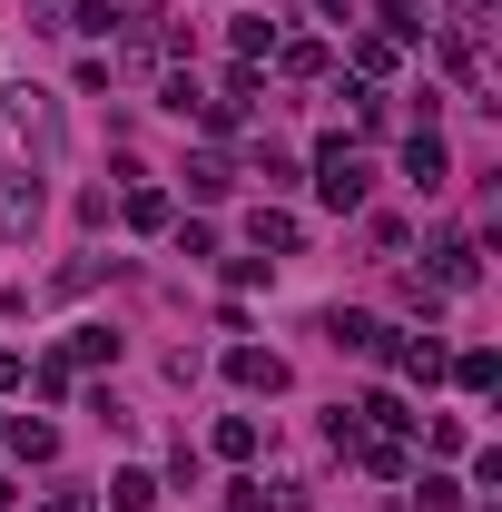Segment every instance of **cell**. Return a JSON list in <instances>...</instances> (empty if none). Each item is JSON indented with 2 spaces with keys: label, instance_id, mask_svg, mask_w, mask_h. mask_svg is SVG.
I'll return each mask as SVG.
<instances>
[{
  "label": "cell",
  "instance_id": "6da1fadb",
  "mask_svg": "<svg viewBox=\"0 0 502 512\" xmlns=\"http://www.w3.org/2000/svg\"><path fill=\"white\" fill-rule=\"evenodd\" d=\"M0 128H20V148H30V168H40V178L60 168V99H50V89H30V79H20V89H10V109H0Z\"/></svg>",
  "mask_w": 502,
  "mask_h": 512
},
{
  "label": "cell",
  "instance_id": "7a4b0ae2",
  "mask_svg": "<svg viewBox=\"0 0 502 512\" xmlns=\"http://www.w3.org/2000/svg\"><path fill=\"white\" fill-rule=\"evenodd\" d=\"M365 188H375V168H365L345 138H325V148H315V197H325L335 217H355V207H365Z\"/></svg>",
  "mask_w": 502,
  "mask_h": 512
},
{
  "label": "cell",
  "instance_id": "3957f363",
  "mask_svg": "<svg viewBox=\"0 0 502 512\" xmlns=\"http://www.w3.org/2000/svg\"><path fill=\"white\" fill-rule=\"evenodd\" d=\"M40 217H50L40 168H0V237H10V247H30V237H40Z\"/></svg>",
  "mask_w": 502,
  "mask_h": 512
},
{
  "label": "cell",
  "instance_id": "277c9868",
  "mask_svg": "<svg viewBox=\"0 0 502 512\" xmlns=\"http://www.w3.org/2000/svg\"><path fill=\"white\" fill-rule=\"evenodd\" d=\"M227 384H247V394H286V355H276V345H227Z\"/></svg>",
  "mask_w": 502,
  "mask_h": 512
},
{
  "label": "cell",
  "instance_id": "5b68a950",
  "mask_svg": "<svg viewBox=\"0 0 502 512\" xmlns=\"http://www.w3.org/2000/svg\"><path fill=\"white\" fill-rule=\"evenodd\" d=\"M384 365H394V375H414V384H443L453 355H443L434 335H384Z\"/></svg>",
  "mask_w": 502,
  "mask_h": 512
},
{
  "label": "cell",
  "instance_id": "8992f818",
  "mask_svg": "<svg viewBox=\"0 0 502 512\" xmlns=\"http://www.w3.org/2000/svg\"><path fill=\"white\" fill-rule=\"evenodd\" d=\"M119 178H128V197H119V217H128V227H138V237H158V227H168V217H178V197H168V188H138V168H119Z\"/></svg>",
  "mask_w": 502,
  "mask_h": 512
},
{
  "label": "cell",
  "instance_id": "52a82bcc",
  "mask_svg": "<svg viewBox=\"0 0 502 512\" xmlns=\"http://www.w3.org/2000/svg\"><path fill=\"white\" fill-rule=\"evenodd\" d=\"M355 463H365V473H375V483H404V473H414V453H404V434H355Z\"/></svg>",
  "mask_w": 502,
  "mask_h": 512
},
{
  "label": "cell",
  "instance_id": "ba28073f",
  "mask_svg": "<svg viewBox=\"0 0 502 512\" xmlns=\"http://www.w3.org/2000/svg\"><path fill=\"white\" fill-rule=\"evenodd\" d=\"M404 178H414L424 197H434L443 178H453V158H443V138H434V128H414V138H404Z\"/></svg>",
  "mask_w": 502,
  "mask_h": 512
},
{
  "label": "cell",
  "instance_id": "9c48e42d",
  "mask_svg": "<svg viewBox=\"0 0 502 512\" xmlns=\"http://www.w3.org/2000/svg\"><path fill=\"white\" fill-rule=\"evenodd\" d=\"M325 335H335V345H345V355H384V335H394V325H375V316H355V306H335V316H325Z\"/></svg>",
  "mask_w": 502,
  "mask_h": 512
},
{
  "label": "cell",
  "instance_id": "30bf717a",
  "mask_svg": "<svg viewBox=\"0 0 502 512\" xmlns=\"http://www.w3.org/2000/svg\"><path fill=\"white\" fill-rule=\"evenodd\" d=\"M247 237H256V256H296V237H306V227H296L286 207H256V217H247Z\"/></svg>",
  "mask_w": 502,
  "mask_h": 512
},
{
  "label": "cell",
  "instance_id": "8fae6325",
  "mask_svg": "<svg viewBox=\"0 0 502 512\" xmlns=\"http://www.w3.org/2000/svg\"><path fill=\"white\" fill-rule=\"evenodd\" d=\"M158 503V473H148V463H119V473H109V512H148Z\"/></svg>",
  "mask_w": 502,
  "mask_h": 512
},
{
  "label": "cell",
  "instance_id": "7c38bea8",
  "mask_svg": "<svg viewBox=\"0 0 502 512\" xmlns=\"http://www.w3.org/2000/svg\"><path fill=\"white\" fill-rule=\"evenodd\" d=\"M227 40H237V60H276V20H266V10H237Z\"/></svg>",
  "mask_w": 502,
  "mask_h": 512
},
{
  "label": "cell",
  "instance_id": "4fadbf2b",
  "mask_svg": "<svg viewBox=\"0 0 502 512\" xmlns=\"http://www.w3.org/2000/svg\"><path fill=\"white\" fill-rule=\"evenodd\" d=\"M443 375L463 384V394H493V384H502V355H493V345H473V355H453Z\"/></svg>",
  "mask_w": 502,
  "mask_h": 512
},
{
  "label": "cell",
  "instance_id": "5bb4252c",
  "mask_svg": "<svg viewBox=\"0 0 502 512\" xmlns=\"http://www.w3.org/2000/svg\"><path fill=\"white\" fill-rule=\"evenodd\" d=\"M60 355H69V365H119V335H109V325H69Z\"/></svg>",
  "mask_w": 502,
  "mask_h": 512
},
{
  "label": "cell",
  "instance_id": "9a60e30c",
  "mask_svg": "<svg viewBox=\"0 0 502 512\" xmlns=\"http://www.w3.org/2000/svg\"><path fill=\"white\" fill-rule=\"evenodd\" d=\"M158 109H168V119H197V109H207L197 69H168V79H158Z\"/></svg>",
  "mask_w": 502,
  "mask_h": 512
},
{
  "label": "cell",
  "instance_id": "2e32d148",
  "mask_svg": "<svg viewBox=\"0 0 502 512\" xmlns=\"http://www.w3.org/2000/svg\"><path fill=\"white\" fill-rule=\"evenodd\" d=\"M10 453H20V463H60V434H50L40 414H20V424H10Z\"/></svg>",
  "mask_w": 502,
  "mask_h": 512
},
{
  "label": "cell",
  "instance_id": "e0dca14e",
  "mask_svg": "<svg viewBox=\"0 0 502 512\" xmlns=\"http://www.w3.org/2000/svg\"><path fill=\"white\" fill-rule=\"evenodd\" d=\"M404 483H414V503H424V512H463V503H473L453 473H404Z\"/></svg>",
  "mask_w": 502,
  "mask_h": 512
},
{
  "label": "cell",
  "instance_id": "ac0fdd59",
  "mask_svg": "<svg viewBox=\"0 0 502 512\" xmlns=\"http://www.w3.org/2000/svg\"><path fill=\"white\" fill-rule=\"evenodd\" d=\"M325 60H335L325 40H276V69H286V79H325Z\"/></svg>",
  "mask_w": 502,
  "mask_h": 512
},
{
  "label": "cell",
  "instance_id": "d6986e66",
  "mask_svg": "<svg viewBox=\"0 0 502 512\" xmlns=\"http://www.w3.org/2000/svg\"><path fill=\"white\" fill-rule=\"evenodd\" d=\"M188 197H197V207L227 197V158H188Z\"/></svg>",
  "mask_w": 502,
  "mask_h": 512
},
{
  "label": "cell",
  "instance_id": "ffe728a7",
  "mask_svg": "<svg viewBox=\"0 0 502 512\" xmlns=\"http://www.w3.org/2000/svg\"><path fill=\"white\" fill-rule=\"evenodd\" d=\"M217 453L247 463V453H256V414H227V424H217Z\"/></svg>",
  "mask_w": 502,
  "mask_h": 512
},
{
  "label": "cell",
  "instance_id": "44dd1931",
  "mask_svg": "<svg viewBox=\"0 0 502 512\" xmlns=\"http://www.w3.org/2000/svg\"><path fill=\"white\" fill-rule=\"evenodd\" d=\"M30 384H40V394H50V404H60L69 384H79V365H69V355H40V365H30Z\"/></svg>",
  "mask_w": 502,
  "mask_h": 512
},
{
  "label": "cell",
  "instance_id": "7402d4cb",
  "mask_svg": "<svg viewBox=\"0 0 502 512\" xmlns=\"http://www.w3.org/2000/svg\"><path fill=\"white\" fill-rule=\"evenodd\" d=\"M355 69H365V79H384V69H394V40H384V30H365V40H355Z\"/></svg>",
  "mask_w": 502,
  "mask_h": 512
},
{
  "label": "cell",
  "instance_id": "603a6c76",
  "mask_svg": "<svg viewBox=\"0 0 502 512\" xmlns=\"http://www.w3.org/2000/svg\"><path fill=\"white\" fill-rule=\"evenodd\" d=\"M99 266H109V256H79V266H60V276H50V296H79V286H99Z\"/></svg>",
  "mask_w": 502,
  "mask_h": 512
},
{
  "label": "cell",
  "instance_id": "cb8c5ba5",
  "mask_svg": "<svg viewBox=\"0 0 502 512\" xmlns=\"http://www.w3.org/2000/svg\"><path fill=\"white\" fill-rule=\"evenodd\" d=\"M0 384H30V355H10V345H0Z\"/></svg>",
  "mask_w": 502,
  "mask_h": 512
},
{
  "label": "cell",
  "instance_id": "d4e9b609",
  "mask_svg": "<svg viewBox=\"0 0 502 512\" xmlns=\"http://www.w3.org/2000/svg\"><path fill=\"white\" fill-rule=\"evenodd\" d=\"M40 512H89V493H50V503H40Z\"/></svg>",
  "mask_w": 502,
  "mask_h": 512
},
{
  "label": "cell",
  "instance_id": "484cf974",
  "mask_svg": "<svg viewBox=\"0 0 502 512\" xmlns=\"http://www.w3.org/2000/svg\"><path fill=\"white\" fill-rule=\"evenodd\" d=\"M315 10H325V20H345V0H315Z\"/></svg>",
  "mask_w": 502,
  "mask_h": 512
},
{
  "label": "cell",
  "instance_id": "4316f807",
  "mask_svg": "<svg viewBox=\"0 0 502 512\" xmlns=\"http://www.w3.org/2000/svg\"><path fill=\"white\" fill-rule=\"evenodd\" d=\"M0 503H10V483H0Z\"/></svg>",
  "mask_w": 502,
  "mask_h": 512
}]
</instances>
